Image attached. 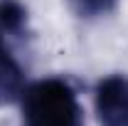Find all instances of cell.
Segmentation results:
<instances>
[{
  "instance_id": "1",
  "label": "cell",
  "mask_w": 128,
  "mask_h": 126,
  "mask_svg": "<svg viewBox=\"0 0 128 126\" xmlns=\"http://www.w3.org/2000/svg\"><path fill=\"white\" fill-rule=\"evenodd\" d=\"M20 109L22 126H84V111L74 87L57 77L25 87Z\"/></svg>"
},
{
  "instance_id": "2",
  "label": "cell",
  "mask_w": 128,
  "mask_h": 126,
  "mask_svg": "<svg viewBox=\"0 0 128 126\" xmlns=\"http://www.w3.org/2000/svg\"><path fill=\"white\" fill-rule=\"evenodd\" d=\"M94 106L101 126H128V77H104L96 84Z\"/></svg>"
},
{
  "instance_id": "3",
  "label": "cell",
  "mask_w": 128,
  "mask_h": 126,
  "mask_svg": "<svg viewBox=\"0 0 128 126\" xmlns=\"http://www.w3.org/2000/svg\"><path fill=\"white\" fill-rule=\"evenodd\" d=\"M25 92V72L0 37V106L15 104Z\"/></svg>"
},
{
  "instance_id": "4",
  "label": "cell",
  "mask_w": 128,
  "mask_h": 126,
  "mask_svg": "<svg viewBox=\"0 0 128 126\" xmlns=\"http://www.w3.org/2000/svg\"><path fill=\"white\" fill-rule=\"evenodd\" d=\"M27 25V10L20 0H0V37H20Z\"/></svg>"
},
{
  "instance_id": "5",
  "label": "cell",
  "mask_w": 128,
  "mask_h": 126,
  "mask_svg": "<svg viewBox=\"0 0 128 126\" xmlns=\"http://www.w3.org/2000/svg\"><path fill=\"white\" fill-rule=\"evenodd\" d=\"M66 5L72 8L74 15L84 17V20H94V17H104L113 13L118 0H66Z\"/></svg>"
}]
</instances>
